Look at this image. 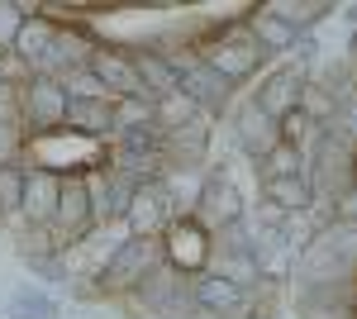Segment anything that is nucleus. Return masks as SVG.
Masks as SVG:
<instances>
[{
	"label": "nucleus",
	"instance_id": "obj_1",
	"mask_svg": "<svg viewBox=\"0 0 357 319\" xmlns=\"http://www.w3.org/2000/svg\"><path fill=\"white\" fill-rule=\"evenodd\" d=\"M158 262H162V239H124L110 253V262L96 272V286L105 295H129Z\"/></svg>",
	"mask_w": 357,
	"mask_h": 319
},
{
	"label": "nucleus",
	"instance_id": "obj_24",
	"mask_svg": "<svg viewBox=\"0 0 357 319\" xmlns=\"http://www.w3.org/2000/svg\"><path fill=\"white\" fill-rule=\"evenodd\" d=\"M20 200H24V172L20 167H0V214L5 219H20Z\"/></svg>",
	"mask_w": 357,
	"mask_h": 319
},
{
	"label": "nucleus",
	"instance_id": "obj_18",
	"mask_svg": "<svg viewBox=\"0 0 357 319\" xmlns=\"http://www.w3.org/2000/svg\"><path fill=\"white\" fill-rule=\"evenodd\" d=\"M53 38H57V29L48 24V20H24V29H20V38H15V53H10V57H24L29 67L38 72V62L48 57Z\"/></svg>",
	"mask_w": 357,
	"mask_h": 319
},
{
	"label": "nucleus",
	"instance_id": "obj_5",
	"mask_svg": "<svg viewBox=\"0 0 357 319\" xmlns=\"http://www.w3.org/2000/svg\"><path fill=\"white\" fill-rule=\"evenodd\" d=\"M262 57H267V53L257 48V38L248 34V24H238V29H229L220 43H210L200 62H205L210 72H220L229 86H238L243 77H252V72L262 67Z\"/></svg>",
	"mask_w": 357,
	"mask_h": 319
},
{
	"label": "nucleus",
	"instance_id": "obj_22",
	"mask_svg": "<svg viewBox=\"0 0 357 319\" xmlns=\"http://www.w3.org/2000/svg\"><path fill=\"white\" fill-rule=\"evenodd\" d=\"M10 305H15V310H24L29 319H62V305H57L48 291H38V286H20Z\"/></svg>",
	"mask_w": 357,
	"mask_h": 319
},
{
	"label": "nucleus",
	"instance_id": "obj_4",
	"mask_svg": "<svg viewBox=\"0 0 357 319\" xmlns=\"http://www.w3.org/2000/svg\"><path fill=\"white\" fill-rule=\"evenodd\" d=\"M53 239L57 243H82L91 239L100 224H96V205H91V186L86 177H62V191H57V214H53Z\"/></svg>",
	"mask_w": 357,
	"mask_h": 319
},
{
	"label": "nucleus",
	"instance_id": "obj_8",
	"mask_svg": "<svg viewBox=\"0 0 357 319\" xmlns=\"http://www.w3.org/2000/svg\"><path fill=\"white\" fill-rule=\"evenodd\" d=\"M162 262L176 267L181 276H200L210 267V234L195 219H172L162 234Z\"/></svg>",
	"mask_w": 357,
	"mask_h": 319
},
{
	"label": "nucleus",
	"instance_id": "obj_2",
	"mask_svg": "<svg viewBox=\"0 0 357 319\" xmlns=\"http://www.w3.org/2000/svg\"><path fill=\"white\" fill-rule=\"evenodd\" d=\"M20 124L33 129L38 138L67 129V91H62V81L43 77V72L24 77V86H20Z\"/></svg>",
	"mask_w": 357,
	"mask_h": 319
},
{
	"label": "nucleus",
	"instance_id": "obj_14",
	"mask_svg": "<svg viewBox=\"0 0 357 319\" xmlns=\"http://www.w3.org/2000/svg\"><path fill=\"white\" fill-rule=\"evenodd\" d=\"M67 129L86 138H114V101H72L67 96Z\"/></svg>",
	"mask_w": 357,
	"mask_h": 319
},
{
	"label": "nucleus",
	"instance_id": "obj_25",
	"mask_svg": "<svg viewBox=\"0 0 357 319\" xmlns=\"http://www.w3.org/2000/svg\"><path fill=\"white\" fill-rule=\"evenodd\" d=\"M24 20H29L24 5H10V0H0V53H15V38H20Z\"/></svg>",
	"mask_w": 357,
	"mask_h": 319
},
{
	"label": "nucleus",
	"instance_id": "obj_9",
	"mask_svg": "<svg viewBox=\"0 0 357 319\" xmlns=\"http://www.w3.org/2000/svg\"><path fill=\"white\" fill-rule=\"evenodd\" d=\"M301 91H305V77L301 67H276V72H267V77L257 81V96H252V105L262 110L267 119H286L291 110H301Z\"/></svg>",
	"mask_w": 357,
	"mask_h": 319
},
{
	"label": "nucleus",
	"instance_id": "obj_10",
	"mask_svg": "<svg viewBox=\"0 0 357 319\" xmlns=\"http://www.w3.org/2000/svg\"><path fill=\"white\" fill-rule=\"evenodd\" d=\"M57 191H62V177L57 172H24V200H20V219L29 229H48L57 214Z\"/></svg>",
	"mask_w": 357,
	"mask_h": 319
},
{
	"label": "nucleus",
	"instance_id": "obj_6",
	"mask_svg": "<svg viewBox=\"0 0 357 319\" xmlns=\"http://www.w3.org/2000/svg\"><path fill=\"white\" fill-rule=\"evenodd\" d=\"M243 195H238V186L229 181V172H205V181H200V200H195L191 219L210 234V229H224V224H234V219H243Z\"/></svg>",
	"mask_w": 357,
	"mask_h": 319
},
{
	"label": "nucleus",
	"instance_id": "obj_23",
	"mask_svg": "<svg viewBox=\"0 0 357 319\" xmlns=\"http://www.w3.org/2000/svg\"><path fill=\"white\" fill-rule=\"evenodd\" d=\"M20 262H24L38 281H53V286H67V281H72V272H67V262H62L57 253H20Z\"/></svg>",
	"mask_w": 357,
	"mask_h": 319
},
{
	"label": "nucleus",
	"instance_id": "obj_17",
	"mask_svg": "<svg viewBox=\"0 0 357 319\" xmlns=\"http://www.w3.org/2000/svg\"><path fill=\"white\" fill-rule=\"evenodd\" d=\"M129 62H134V77H138V86H143L148 101H162V96L176 91V77H172V67H167L162 53H129Z\"/></svg>",
	"mask_w": 357,
	"mask_h": 319
},
{
	"label": "nucleus",
	"instance_id": "obj_3",
	"mask_svg": "<svg viewBox=\"0 0 357 319\" xmlns=\"http://www.w3.org/2000/svg\"><path fill=\"white\" fill-rule=\"evenodd\" d=\"M167 67H172V77H176V91H181L186 101H195V110H200L205 119H210V114H220V110L229 105L234 86H229L220 72H210L200 57L186 62V53H172V57H167Z\"/></svg>",
	"mask_w": 357,
	"mask_h": 319
},
{
	"label": "nucleus",
	"instance_id": "obj_20",
	"mask_svg": "<svg viewBox=\"0 0 357 319\" xmlns=\"http://www.w3.org/2000/svg\"><path fill=\"white\" fill-rule=\"evenodd\" d=\"M257 172H262V181H281V177H301V172H310V162H305L301 148H291V143L276 138V148L257 162Z\"/></svg>",
	"mask_w": 357,
	"mask_h": 319
},
{
	"label": "nucleus",
	"instance_id": "obj_11",
	"mask_svg": "<svg viewBox=\"0 0 357 319\" xmlns=\"http://www.w3.org/2000/svg\"><path fill=\"white\" fill-rule=\"evenodd\" d=\"M234 133H238V148H243L252 162H262L276 148V138H281V133H276V119H267L252 101L238 105V114H234Z\"/></svg>",
	"mask_w": 357,
	"mask_h": 319
},
{
	"label": "nucleus",
	"instance_id": "obj_15",
	"mask_svg": "<svg viewBox=\"0 0 357 319\" xmlns=\"http://www.w3.org/2000/svg\"><path fill=\"white\" fill-rule=\"evenodd\" d=\"M248 34L257 38V48H262V53H291V48L301 43V34L286 24V20L276 15L272 5H262V10L248 20Z\"/></svg>",
	"mask_w": 357,
	"mask_h": 319
},
{
	"label": "nucleus",
	"instance_id": "obj_13",
	"mask_svg": "<svg viewBox=\"0 0 357 319\" xmlns=\"http://www.w3.org/2000/svg\"><path fill=\"white\" fill-rule=\"evenodd\" d=\"M191 295H195V305H200V310H210V315H220V319L234 315V310L248 300L243 286H234L229 276H215V272H200V276H195V286H191Z\"/></svg>",
	"mask_w": 357,
	"mask_h": 319
},
{
	"label": "nucleus",
	"instance_id": "obj_7",
	"mask_svg": "<svg viewBox=\"0 0 357 319\" xmlns=\"http://www.w3.org/2000/svg\"><path fill=\"white\" fill-rule=\"evenodd\" d=\"M172 219L176 214H172V200H167L162 181H138L134 200H129V210H124L119 224L129 229V239H162Z\"/></svg>",
	"mask_w": 357,
	"mask_h": 319
},
{
	"label": "nucleus",
	"instance_id": "obj_16",
	"mask_svg": "<svg viewBox=\"0 0 357 319\" xmlns=\"http://www.w3.org/2000/svg\"><path fill=\"white\" fill-rule=\"evenodd\" d=\"M262 200L281 205L286 214H310V210H314L310 172H301V177H281V181H262Z\"/></svg>",
	"mask_w": 357,
	"mask_h": 319
},
{
	"label": "nucleus",
	"instance_id": "obj_19",
	"mask_svg": "<svg viewBox=\"0 0 357 319\" xmlns=\"http://www.w3.org/2000/svg\"><path fill=\"white\" fill-rule=\"evenodd\" d=\"M153 119H158V133H176L186 124H195V119H205V114L195 110V101H186L181 91H172L162 101H153Z\"/></svg>",
	"mask_w": 357,
	"mask_h": 319
},
{
	"label": "nucleus",
	"instance_id": "obj_12",
	"mask_svg": "<svg viewBox=\"0 0 357 319\" xmlns=\"http://www.w3.org/2000/svg\"><path fill=\"white\" fill-rule=\"evenodd\" d=\"M91 77L100 81L105 91H110V101H124V96H143V86H138V77H134V62L124 53H110V48H96L91 53Z\"/></svg>",
	"mask_w": 357,
	"mask_h": 319
},
{
	"label": "nucleus",
	"instance_id": "obj_21",
	"mask_svg": "<svg viewBox=\"0 0 357 319\" xmlns=\"http://www.w3.org/2000/svg\"><path fill=\"white\" fill-rule=\"evenodd\" d=\"M138 129H158L153 101H148V96H124V101H114V138H119V133H138Z\"/></svg>",
	"mask_w": 357,
	"mask_h": 319
},
{
	"label": "nucleus",
	"instance_id": "obj_27",
	"mask_svg": "<svg viewBox=\"0 0 357 319\" xmlns=\"http://www.w3.org/2000/svg\"><path fill=\"white\" fill-rule=\"evenodd\" d=\"M333 219L357 224V186H348V191H338V195H333Z\"/></svg>",
	"mask_w": 357,
	"mask_h": 319
},
{
	"label": "nucleus",
	"instance_id": "obj_26",
	"mask_svg": "<svg viewBox=\"0 0 357 319\" xmlns=\"http://www.w3.org/2000/svg\"><path fill=\"white\" fill-rule=\"evenodd\" d=\"M301 319H357L348 300H301Z\"/></svg>",
	"mask_w": 357,
	"mask_h": 319
}]
</instances>
